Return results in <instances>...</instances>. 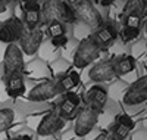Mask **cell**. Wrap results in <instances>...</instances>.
<instances>
[{"label":"cell","instance_id":"obj_1","mask_svg":"<svg viewBox=\"0 0 147 140\" xmlns=\"http://www.w3.org/2000/svg\"><path fill=\"white\" fill-rule=\"evenodd\" d=\"M52 21L74 24L77 21L75 9L68 5L65 0H44L41 6V22L49 24Z\"/></svg>","mask_w":147,"mask_h":140},{"label":"cell","instance_id":"obj_2","mask_svg":"<svg viewBox=\"0 0 147 140\" xmlns=\"http://www.w3.org/2000/svg\"><path fill=\"white\" fill-rule=\"evenodd\" d=\"M100 53H102V49L88 35L85 39H82L80 41V44L77 46L75 52H74V56H72V63L75 68L82 69L85 67H88L90 63H93L96 59H99Z\"/></svg>","mask_w":147,"mask_h":140},{"label":"cell","instance_id":"obj_3","mask_svg":"<svg viewBox=\"0 0 147 140\" xmlns=\"http://www.w3.org/2000/svg\"><path fill=\"white\" fill-rule=\"evenodd\" d=\"M2 59H3V80L15 72H24L25 62H24V53L18 43L6 44Z\"/></svg>","mask_w":147,"mask_h":140},{"label":"cell","instance_id":"obj_4","mask_svg":"<svg viewBox=\"0 0 147 140\" xmlns=\"http://www.w3.org/2000/svg\"><path fill=\"white\" fill-rule=\"evenodd\" d=\"M74 9H75L77 21L82 22L85 27H88L93 31L96 28H99L100 25H103V22H105L99 9L94 6L93 0H82V2Z\"/></svg>","mask_w":147,"mask_h":140},{"label":"cell","instance_id":"obj_5","mask_svg":"<svg viewBox=\"0 0 147 140\" xmlns=\"http://www.w3.org/2000/svg\"><path fill=\"white\" fill-rule=\"evenodd\" d=\"M97 121H99V112H96L88 106L78 108L75 117H74V133L78 137L87 136L93 131Z\"/></svg>","mask_w":147,"mask_h":140},{"label":"cell","instance_id":"obj_6","mask_svg":"<svg viewBox=\"0 0 147 140\" xmlns=\"http://www.w3.org/2000/svg\"><path fill=\"white\" fill-rule=\"evenodd\" d=\"M44 40V33L40 27L37 28H25L21 35V39L18 40V46L21 47L24 55L32 56L38 52V49L41 47V43Z\"/></svg>","mask_w":147,"mask_h":140},{"label":"cell","instance_id":"obj_7","mask_svg":"<svg viewBox=\"0 0 147 140\" xmlns=\"http://www.w3.org/2000/svg\"><path fill=\"white\" fill-rule=\"evenodd\" d=\"M24 30H25V25H24L19 16L7 18L0 25V43H3V44L18 43Z\"/></svg>","mask_w":147,"mask_h":140},{"label":"cell","instance_id":"obj_8","mask_svg":"<svg viewBox=\"0 0 147 140\" xmlns=\"http://www.w3.org/2000/svg\"><path fill=\"white\" fill-rule=\"evenodd\" d=\"M118 28L115 22H103L99 28H96L93 34L90 35L91 39L96 41V44L102 49V52L109 49L110 44H113L118 39Z\"/></svg>","mask_w":147,"mask_h":140},{"label":"cell","instance_id":"obj_9","mask_svg":"<svg viewBox=\"0 0 147 140\" xmlns=\"http://www.w3.org/2000/svg\"><path fill=\"white\" fill-rule=\"evenodd\" d=\"M65 127V120L59 115L57 109L49 112L47 115L40 121L38 127H37V134L40 137H47V136H53L57 131H60Z\"/></svg>","mask_w":147,"mask_h":140},{"label":"cell","instance_id":"obj_10","mask_svg":"<svg viewBox=\"0 0 147 140\" xmlns=\"http://www.w3.org/2000/svg\"><path fill=\"white\" fill-rule=\"evenodd\" d=\"M147 102V75L136 80L124 94V103L125 105H140Z\"/></svg>","mask_w":147,"mask_h":140},{"label":"cell","instance_id":"obj_11","mask_svg":"<svg viewBox=\"0 0 147 140\" xmlns=\"http://www.w3.org/2000/svg\"><path fill=\"white\" fill-rule=\"evenodd\" d=\"M59 94L57 92V81L53 80H46L40 84H37L32 90L28 93V100L31 102H46L56 97Z\"/></svg>","mask_w":147,"mask_h":140},{"label":"cell","instance_id":"obj_12","mask_svg":"<svg viewBox=\"0 0 147 140\" xmlns=\"http://www.w3.org/2000/svg\"><path fill=\"white\" fill-rule=\"evenodd\" d=\"M84 102L88 108L94 109L96 112H103L107 103V92L102 86H93L90 87L84 94Z\"/></svg>","mask_w":147,"mask_h":140},{"label":"cell","instance_id":"obj_13","mask_svg":"<svg viewBox=\"0 0 147 140\" xmlns=\"http://www.w3.org/2000/svg\"><path fill=\"white\" fill-rule=\"evenodd\" d=\"M80 103H81V100H80V96L77 93L66 92L65 96L62 97V100L57 103L56 109L59 112V115L66 121V120H72L75 117V113L80 108Z\"/></svg>","mask_w":147,"mask_h":140},{"label":"cell","instance_id":"obj_14","mask_svg":"<svg viewBox=\"0 0 147 140\" xmlns=\"http://www.w3.org/2000/svg\"><path fill=\"white\" fill-rule=\"evenodd\" d=\"M22 22L25 28H37L41 24V6L38 2H27L22 3Z\"/></svg>","mask_w":147,"mask_h":140},{"label":"cell","instance_id":"obj_15","mask_svg":"<svg viewBox=\"0 0 147 140\" xmlns=\"http://www.w3.org/2000/svg\"><path fill=\"white\" fill-rule=\"evenodd\" d=\"M88 77L94 83H105L115 77V69H113V60L112 59H105L91 68Z\"/></svg>","mask_w":147,"mask_h":140},{"label":"cell","instance_id":"obj_16","mask_svg":"<svg viewBox=\"0 0 147 140\" xmlns=\"http://www.w3.org/2000/svg\"><path fill=\"white\" fill-rule=\"evenodd\" d=\"M6 86V93L12 99H18L25 93V81H24V74L22 72H15L6 77L5 80Z\"/></svg>","mask_w":147,"mask_h":140},{"label":"cell","instance_id":"obj_17","mask_svg":"<svg viewBox=\"0 0 147 140\" xmlns=\"http://www.w3.org/2000/svg\"><path fill=\"white\" fill-rule=\"evenodd\" d=\"M134 127H136V124H134L132 118H129L127 113H119L118 118H116V124L112 128V131H113V134L116 136L118 140H124V139L128 137L131 130H134Z\"/></svg>","mask_w":147,"mask_h":140},{"label":"cell","instance_id":"obj_18","mask_svg":"<svg viewBox=\"0 0 147 140\" xmlns=\"http://www.w3.org/2000/svg\"><path fill=\"white\" fill-rule=\"evenodd\" d=\"M136 58L132 55H122L119 58H116L113 60V69H115V75H127V74H131L134 69H136Z\"/></svg>","mask_w":147,"mask_h":140},{"label":"cell","instance_id":"obj_19","mask_svg":"<svg viewBox=\"0 0 147 140\" xmlns=\"http://www.w3.org/2000/svg\"><path fill=\"white\" fill-rule=\"evenodd\" d=\"M57 81V92L59 94H63L66 92H72L78 84H80V74L77 71H71L65 74L63 77H60Z\"/></svg>","mask_w":147,"mask_h":140},{"label":"cell","instance_id":"obj_20","mask_svg":"<svg viewBox=\"0 0 147 140\" xmlns=\"http://www.w3.org/2000/svg\"><path fill=\"white\" fill-rule=\"evenodd\" d=\"M146 7H147V0H127L124 9H122L121 18L127 15H137L140 18H144Z\"/></svg>","mask_w":147,"mask_h":140},{"label":"cell","instance_id":"obj_21","mask_svg":"<svg viewBox=\"0 0 147 140\" xmlns=\"http://www.w3.org/2000/svg\"><path fill=\"white\" fill-rule=\"evenodd\" d=\"M13 120H15L13 109H10V108L0 109V133L9 130L10 125L13 124Z\"/></svg>","mask_w":147,"mask_h":140},{"label":"cell","instance_id":"obj_22","mask_svg":"<svg viewBox=\"0 0 147 140\" xmlns=\"http://www.w3.org/2000/svg\"><path fill=\"white\" fill-rule=\"evenodd\" d=\"M138 35H140V28H132V27H124L118 33V37L122 43H129L137 40Z\"/></svg>","mask_w":147,"mask_h":140},{"label":"cell","instance_id":"obj_23","mask_svg":"<svg viewBox=\"0 0 147 140\" xmlns=\"http://www.w3.org/2000/svg\"><path fill=\"white\" fill-rule=\"evenodd\" d=\"M47 34L52 37H56V35H63L66 34V24L60 22V21H52L47 24Z\"/></svg>","mask_w":147,"mask_h":140},{"label":"cell","instance_id":"obj_24","mask_svg":"<svg viewBox=\"0 0 147 140\" xmlns=\"http://www.w3.org/2000/svg\"><path fill=\"white\" fill-rule=\"evenodd\" d=\"M122 22H124V27H132V28H141V22L143 18L137 16V15H127L122 18Z\"/></svg>","mask_w":147,"mask_h":140},{"label":"cell","instance_id":"obj_25","mask_svg":"<svg viewBox=\"0 0 147 140\" xmlns=\"http://www.w3.org/2000/svg\"><path fill=\"white\" fill-rule=\"evenodd\" d=\"M50 41H52V44L55 46V47H65L66 44H68V41H69V39H68V35L66 34H63V35H56V37H52L50 39Z\"/></svg>","mask_w":147,"mask_h":140},{"label":"cell","instance_id":"obj_26","mask_svg":"<svg viewBox=\"0 0 147 140\" xmlns=\"http://www.w3.org/2000/svg\"><path fill=\"white\" fill-rule=\"evenodd\" d=\"M94 140H118V139H116V136L113 134L112 130H106V131L100 133Z\"/></svg>","mask_w":147,"mask_h":140},{"label":"cell","instance_id":"obj_27","mask_svg":"<svg viewBox=\"0 0 147 140\" xmlns=\"http://www.w3.org/2000/svg\"><path fill=\"white\" fill-rule=\"evenodd\" d=\"M93 2H97V3H100V6L107 7V6H112L116 0H93Z\"/></svg>","mask_w":147,"mask_h":140},{"label":"cell","instance_id":"obj_28","mask_svg":"<svg viewBox=\"0 0 147 140\" xmlns=\"http://www.w3.org/2000/svg\"><path fill=\"white\" fill-rule=\"evenodd\" d=\"M65 2H66L68 5H71L72 7H77V6L82 2V0H65Z\"/></svg>","mask_w":147,"mask_h":140},{"label":"cell","instance_id":"obj_29","mask_svg":"<svg viewBox=\"0 0 147 140\" xmlns=\"http://www.w3.org/2000/svg\"><path fill=\"white\" fill-rule=\"evenodd\" d=\"M6 9H7V5L5 3V0H0V15H2L3 12H6Z\"/></svg>","mask_w":147,"mask_h":140},{"label":"cell","instance_id":"obj_30","mask_svg":"<svg viewBox=\"0 0 147 140\" xmlns=\"http://www.w3.org/2000/svg\"><path fill=\"white\" fill-rule=\"evenodd\" d=\"M10 140H32L30 136H16L13 139H10Z\"/></svg>","mask_w":147,"mask_h":140},{"label":"cell","instance_id":"obj_31","mask_svg":"<svg viewBox=\"0 0 147 140\" xmlns=\"http://www.w3.org/2000/svg\"><path fill=\"white\" fill-rule=\"evenodd\" d=\"M22 3H27V2H38V0H21Z\"/></svg>","mask_w":147,"mask_h":140},{"label":"cell","instance_id":"obj_32","mask_svg":"<svg viewBox=\"0 0 147 140\" xmlns=\"http://www.w3.org/2000/svg\"><path fill=\"white\" fill-rule=\"evenodd\" d=\"M12 2H15V0H5V3H6V5H9V3H12Z\"/></svg>","mask_w":147,"mask_h":140},{"label":"cell","instance_id":"obj_33","mask_svg":"<svg viewBox=\"0 0 147 140\" xmlns=\"http://www.w3.org/2000/svg\"><path fill=\"white\" fill-rule=\"evenodd\" d=\"M144 16H147V7H146V14H144Z\"/></svg>","mask_w":147,"mask_h":140},{"label":"cell","instance_id":"obj_34","mask_svg":"<svg viewBox=\"0 0 147 140\" xmlns=\"http://www.w3.org/2000/svg\"><path fill=\"white\" fill-rule=\"evenodd\" d=\"M146 30H147V27H146Z\"/></svg>","mask_w":147,"mask_h":140}]
</instances>
